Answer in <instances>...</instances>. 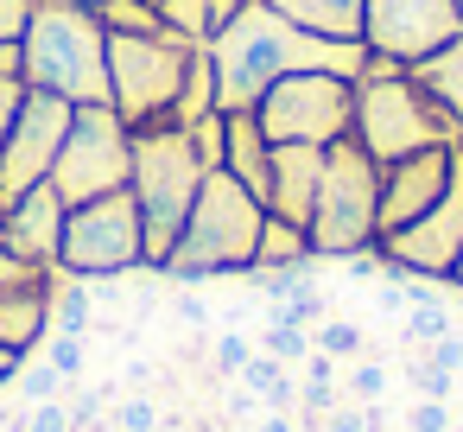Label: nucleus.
<instances>
[{"label": "nucleus", "instance_id": "nucleus-1", "mask_svg": "<svg viewBox=\"0 0 463 432\" xmlns=\"http://www.w3.org/2000/svg\"><path fill=\"white\" fill-rule=\"evenodd\" d=\"M210 64H216V109H254V102H260L279 77H292V71L362 77L368 45L317 39V33L292 26L286 14H273L267 0H241L235 20L210 39Z\"/></svg>", "mask_w": 463, "mask_h": 432}, {"label": "nucleus", "instance_id": "nucleus-2", "mask_svg": "<svg viewBox=\"0 0 463 432\" xmlns=\"http://www.w3.org/2000/svg\"><path fill=\"white\" fill-rule=\"evenodd\" d=\"M260 223H267V204L229 178V172H203V191L165 254V280L178 286H203V280H235V274H254V248H260Z\"/></svg>", "mask_w": 463, "mask_h": 432}, {"label": "nucleus", "instance_id": "nucleus-3", "mask_svg": "<svg viewBox=\"0 0 463 432\" xmlns=\"http://www.w3.org/2000/svg\"><path fill=\"white\" fill-rule=\"evenodd\" d=\"M26 90H52L71 109L109 102V33L83 0H33V20L20 39Z\"/></svg>", "mask_w": 463, "mask_h": 432}, {"label": "nucleus", "instance_id": "nucleus-4", "mask_svg": "<svg viewBox=\"0 0 463 432\" xmlns=\"http://www.w3.org/2000/svg\"><path fill=\"white\" fill-rule=\"evenodd\" d=\"M457 134L463 128L425 96V83L406 64L368 52V64L355 77V128H349V140L374 166H393V159H406L419 147H457Z\"/></svg>", "mask_w": 463, "mask_h": 432}, {"label": "nucleus", "instance_id": "nucleus-5", "mask_svg": "<svg viewBox=\"0 0 463 432\" xmlns=\"http://www.w3.org/2000/svg\"><path fill=\"white\" fill-rule=\"evenodd\" d=\"M203 172H210V166L197 159L191 128L159 121V128H140V134H134V178H128V191H134V204H140L146 267H153V274L165 267V254H172V242H178V229H184V216H191V204H197V191H203Z\"/></svg>", "mask_w": 463, "mask_h": 432}, {"label": "nucleus", "instance_id": "nucleus-6", "mask_svg": "<svg viewBox=\"0 0 463 432\" xmlns=\"http://www.w3.org/2000/svg\"><path fill=\"white\" fill-rule=\"evenodd\" d=\"M305 235H311L317 261H349V254L381 242V166L355 140L324 147V178H317V204H311Z\"/></svg>", "mask_w": 463, "mask_h": 432}, {"label": "nucleus", "instance_id": "nucleus-7", "mask_svg": "<svg viewBox=\"0 0 463 432\" xmlns=\"http://www.w3.org/2000/svg\"><path fill=\"white\" fill-rule=\"evenodd\" d=\"M146 267V229H140V204L134 191H109L90 204H71L64 216V248H58V274L83 280V286H115L128 274Z\"/></svg>", "mask_w": 463, "mask_h": 432}, {"label": "nucleus", "instance_id": "nucleus-8", "mask_svg": "<svg viewBox=\"0 0 463 432\" xmlns=\"http://www.w3.org/2000/svg\"><path fill=\"white\" fill-rule=\"evenodd\" d=\"M191 39L165 33V39H109V109L140 134L178 115L184 96V71H191Z\"/></svg>", "mask_w": 463, "mask_h": 432}, {"label": "nucleus", "instance_id": "nucleus-9", "mask_svg": "<svg viewBox=\"0 0 463 432\" xmlns=\"http://www.w3.org/2000/svg\"><path fill=\"white\" fill-rule=\"evenodd\" d=\"M254 121L273 147H336L355 128V77L292 71L254 102Z\"/></svg>", "mask_w": 463, "mask_h": 432}, {"label": "nucleus", "instance_id": "nucleus-10", "mask_svg": "<svg viewBox=\"0 0 463 432\" xmlns=\"http://www.w3.org/2000/svg\"><path fill=\"white\" fill-rule=\"evenodd\" d=\"M128 178H134V128L109 102L77 109L58 147V166H52V191L64 204H90V197L128 191Z\"/></svg>", "mask_w": 463, "mask_h": 432}, {"label": "nucleus", "instance_id": "nucleus-11", "mask_svg": "<svg viewBox=\"0 0 463 432\" xmlns=\"http://www.w3.org/2000/svg\"><path fill=\"white\" fill-rule=\"evenodd\" d=\"M374 254H381V274H412V280H450V267H457V254H463V153H457V166H450V185H444V197L419 216V223H406V229H387L381 242H374Z\"/></svg>", "mask_w": 463, "mask_h": 432}, {"label": "nucleus", "instance_id": "nucleus-12", "mask_svg": "<svg viewBox=\"0 0 463 432\" xmlns=\"http://www.w3.org/2000/svg\"><path fill=\"white\" fill-rule=\"evenodd\" d=\"M71 115H77V109H71L64 96L26 90V102H20V115H14L7 140H0V210H7L14 197H26L33 185L52 178L58 147H64V134H71Z\"/></svg>", "mask_w": 463, "mask_h": 432}, {"label": "nucleus", "instance_id": "nucleus-13", "mask_svg": "<svg viewBox=\"0 0 463 432\" xmlns=\"http://www.w3.org/2000/svg\"><path fill=\"white\" fill-rule=\"evenodd\" d=\"M450 39H463L457 0H368L362 7V45L406 71L425 64L431 52H444Z\"/></svg>", "mask_w": 463, "mask_h": 432}, {"label": "nucleus", "instance_id": "nucleus-14", "mask_svg": "<svg viewBox=\"0 0 463 432\" xmlns=\"http://www.w3.org/2000/svg\"><path fill=\"white\" fill-rule=\"evenodd\" d=\"M450 166H457V147H419V153L381 166V235L419 223V216L444 197Z\"/></svg>", "mask_w": 463, "mask_h": 432}, {"label": "nucleus", "instance_id": "nucleus-15", "mask_svg": "<svg viewBox=\"0 0 463 432\" xmlns=\"http://www.w3.org/2000/svg\"><path fill=\"white\" fill-rule=\"evenodd\" d=\"M64 216H71V204L52 191V178L45 185H33L26 197H14L7 210H0V248L7 254H20L26 267H58V248H64Z\"/></svg>", "mask_w": 463, "mask_h": 432}, {"label": "nucleus", "instance_id": "nucleus-16", "mask_svg": "<svg viewBox=\"0 0 463 432\" xmlns=\"http://www.w3.org/2000/svg\"><path fill=\"white\" fill-rule=\"evenodd\" d=\"M317 178H324V147H273V185H267V216H286V223L311 229Z\"/></svg>", "mask_w": 463, "mask_h": 432}, {"label": "nucleus", "instance_id": "nucleus-17", "mask_svg": "<svg viewBox=\"0 0 463 432\" xmlns=\"http://www.w3.org/2000/svg\"><path fill=\"white\" fill-rule=\"evenodd\" d=\"M52 331V274L0 286V356H33Z\"/></svg>", "mask_w": 463, "mask_h": 432}, {"label": "nucleus", "instance_id": "nucleus-18", "mask_svg": "<svg viewBox=\"0 0 463 432\" xmlns=\"http://www.w3.org/2000/svg\"><path fill=\"white\" fill-rule=\"evenodd\" d=\"M222 172L241 178V185L267 204V185H273V140L260 134L254 109H222Z\"/></svg>", "mask_w": 463, "mask_h": 432}, {"label": "nucleus", "instance_id": "nucleus-19", "mask_svg": "<svg viewBox=\"0 0 463 432\" xmlns=\"http://www.w3.org/2000/svg\"><path fill=\"white\" fill-rule=\"evenodd\" d=\"M273 14H286L292 26L317 33V39H336V45H362V7L368 0H267Z\"/></svg>", "mask_w": 463, "mask_h": 432}, {"label": "nucleus", "instance_id": "nucleus-20", "mask_svg": "<svg viewBox=\"0 0 463 432\" xmlns=\"http://www.w3.org/2000/svg\"><path fill=\"white\" fill-rule=\"evenodd\" d=\"M235 7H241V0H153V14H159L178 39H191V45H210V39L235 20Z\"/></svg>", "mask_w": 463, "mask_h": 432}, {"label": "nucleus", "instance_id": "nucleus-21", "mask_svg": "<svg viewBox=\"0 0 463 432\" xmlns=\"http://www.w3.org/2000/svg\"><path fill=\"white\" fill-rule=\"evenodd\" d=\"M286 267H317L311 254V235L286 216H267L260 223V248H254V274H286Z\"/></svg>", "mask_w": 463, "mask_h": 432}, {"label": "nucleus", "instance_id": "nucleus-22", "mask_svg": "<svg viewBox=\"0 0 463 432\" xmlns=\"http://www.w3.org/2000/svg\"><path fill=\"white\" fill-rule=\"evenodd\" d=\"M412 77L425 83V96L463 128V39H450L444 52H431L425 64H412Z\"/></svg>", "mask_w": 463, "mask_h": 432}, {"label": "nucleus", "instance_id": "nucleus-23", "mask_svg": "<svg viewBox=\"0 0 463 432\" xmlns=\"http://www.w3.org/2000/svg\"><path fill=\"white\" fill-rule=\"evenodd\" d=\"M96 20H102L109 39H165V33H172V26L153 14V0H102Z\"/></svg>", "mask_w": 463, "mask_h": 432}, {"label": "nucleus", "instance_id": "nucleus-24", "mask_svg": "<svg viewBox=\"0 0 463 432\" xmlns=\"http://www.w3.org/2000/svg\"><path fill=\"white\" fill-rule=\"evenodd\" d=\"M203 115H216V64H210V45H197L191 52V71H184V96H178V128H191V121H203Z\"/></svg>", "mask_w": 463, "mask_h": 432}, {"label": "nucleus", "instance_id": "nucleus-25", "mask_svg": "<svg viewBox=\"0 0 463 432\" xmlns=\"http://www.w3.org/2000/svg\"><path fill=\"white\" fill-rule=\"evenodd\" d=\"M33 356H45L58 375H64V388H83V375H90V337H64V331H45V343L33 350Z\"/></svg>", "mask_w": 463, "mask_h": 432}, {"label": "nucleus", "instance_id": "nucleus-26", "mask_svg": "<svg viewBox=\"0 0 463 432\" xmlns=\"http://www.w3.org/2000/svg\"><path fill=\"white\" fill-rule=\"evenodd\" d=\"M311 343H317L324 356H336V362H355V356L368 350V331H362V324H349V318H324Z\"/></svg>", "mask_w": 463, "mask_h": 432}, {"label": "nucleus", "instance_id": "nucleus-27", "mask_svg": "<svg viewBox=\"0 0 463 432\" xmlns=\"http://www.w3.org/2000/svg\"><path fill=\"white\" fill-rule=\"evenodd\" d=\"M457 324H450V312H444V299H431V305H406V343H438V337H450Z\"/></svg>", "mask_w": 463, "mask_h": 432}, {"label": "nucleus", "instance_id": "nucleus-28", "mask_svg": "<svg viewBox=\"0 0 463 432\" xmlns=\"http://www.w3.org/2000/svg\"><path fill=\"white\" fill-rule=\"evenodd\" d=\"M406 381H412V394H419V400H457V375H450V369H438V362H431L425 350L412 356Z\"/></svg>", "mask_w": 463, "mask_h": 432}, {"label": "nucleus", "instance_id": "nucleus-29", "mask_svg": "<svg viewBox=\"0 0 463 432\" xmlns=\"http://www.w3.org/2000/svg\"><path fill=\"white\" fill-rule=\"evenodd\" d=\"M343 375H349L343 394L362 400V407H374V400L387 394V362H362V356H355V362H343Z\"/></svg>", "mask_w": 463, "mask_h": 432}, {"label": "nucleus", "instance_id": "nucleus-30", "mask_svg": "<svg viewBox=\"0 0 463 432\" xmlns=\"http://www.w3.org/2000/svg\"><path fill=\"white\" fill-rule=\"evenodd\" d=\"M254 350H267V356H279V362H292V369H298V362L311 356V331H292V324H267Z\"/></svg>", "mask_w": 463, "mask_h": 432}, {"label": "nucleus", "instance_id": "nucleus-31", "mask_svg": "<svg viewBox=\"0 0 463 432\" xmlns=\"http://www.w3.org/2000/svg\"><path fill=\"white\" fill-rule=\"evenodd\" d=\"M241 381H248V394H273V388H286L292 381V362H279V356H267V350H254L248 356V369H241Z\"/></svg>", "mask_w": 463, "mask_h": 432}, {"label": "nucleus", "instance_id": "nucleus-32", "mask_svg": "<svg viewBox=\"0 0 463 432\" xmlns=\"http://www.w3.org/2000/svg\"><path fill=\"white\" fill-rule=\"evenodd\" d=\"M14 388H20V400L33 407V400H52V394H64V375H58V369L39 356V362H20V381H14Z\"/></svg>", "mask_w": 463, "mask_h": 432}, {"label": "nucleus", "instance_id": "nucleus-33", "mask_svg": "<svg viewBox=\"0 0 463 432\" xmlns=\"http://www.w3.org/2000/svg\"><path fill=\"white\" fill-rule=\"evenodd\" d=\"M115 426H121V432H159V426H165V413H159V400H153V394H128V400L115 407Z\"/></svg>", "mask_w": 463, "mask_h": 432}, {"label": "nucleus", "instance_id": "nucleus-34", "mask_svg": "<svg viewBox=\"0 0 463 432\" xmlns=\"http://www.w3.org/2000/svg\"><path fill=\"white\" fill-rule=\"evenodd\" d=\"M191 147H197V159H203L210 172H222V109L203 115V121H191Z\"/></svg>", "mask_w": 463, "mask_h": 432}, {"label": "nucleus", "instance_id": "nucleus-35", "mask_svg": "<svg viewBox=\"0 0 463 432\" xmlns=\"http://www.w3.org/2000/svg\"><path fill=\"white\" fill-rule=\"evenodd\" d=\"M406 426L412 432H450V400H412L406 407Z\"/></svg>", "mask_w": 463, "mask_h": 432}, {"label": "nucleus", "instance_id": "nucleus-36", "mask_svg": "<svg viewBox=\"0 0 463 432\" xmlns=\"http://www.w3.org/2000/svg\"><path fill=\"white\" fill-rule=\"evenodd\" d=\"M33 432H77V426H71V400H64V394L33 400Z\"/></svg>", "mask_w": 463, "mask_h": 432}, {"label": "nucleus", "instance_id": "nucleus-37", "mask_svg": "<svg viewBox=\"0 0 463 432\" xmlns=\"http://www.w3.org/2000/svg\"><path fill=\"white\" fill-rule=\"evenodd\" d=\"M33 20V0H0V45H20Z\"/></svg>", "mask_w": 463, "mask_h": 432}, {"label": "nucleus", "instance_id": "nucleus-38", "mask_svg": "<svg viewBox=\"0 0 463 432\" xmlns=\"http://www.w3.org/2000/svg\"><path fill=\"white\" fill-rule=\"evenodd\" d=\"M248 356H254V343H248V337H235V331H229V337H216V369L241 375V369H248Z\"/></svg>", "mask_w": 463, "mask_h": 432}, {"label": "nucleus", "instance_id": "nucleus-39", "mask_svg": "<svg viewBox=\"0 0 463 432\" xmlns=\"http://www.w3.org/2000/svg\"><path fill=\"white\" fill-rule=\"evenodd\" d=\"M20 102H26V77H0V140H7V128H14V115H20Z\"/></svg>", "mask_w": 463, "mask_h": 432}, {"label": "nucleus", "instance_id": "nucleus-40", "mask_svg": "<svg viewBox=\"0 0 463 432\" xmlns=\"http://www.w3.org/2000/svg\"><path fill=\"white\" fill-rule=\"evenodd\" d=\"M425 356H431L438 369H450V375H457V369H463V337L450 331V337H438V343H425Z\"/></svg>", "mask_w": 463, "mask_h": 432}, {"label": "nucleus", "instance_id": "nucleus-41", "mask_svg": "<svg viewBox=\"0 0 463 432\" xmlns=\"http://www.w3.org/2000/svg\"><path fill=\"white\" fill-rule=\"evenodd\" d=\"M39 274H45V267H26L20 254L0 248V286H26V280H39ZM52 274H58V267H52Z\"/></svg>", "mask_w": 463, "mask_h": 432}, {"label": "nucleus", "instance_id": "nucleus-42", "mask_svg": "<svg viewBox=\"0 0 463 432\" xmlns=\"http://www.w3.org/2000/svg\"><path fill=\"white\" fill-rule=\"evenodd\" d=\"M298 369H305V381H336V375H343V362H336V356H324L317 343H311V356H305Z\"/></svg>", "mask_w": 463, "mask_h": 432}, {"label": "nucleus", "instance_id": "nucleus-43", "mask_svg": "<svg viewBox=\"0 0 463 432\" xmlns=\"http://www.w3.org/2000/svg\"><path fill=\"white\" fill-rule=\"evenodd\" d=\"M203 318H210V305L197 299V286H184V293H178V324H191V331H203Z\"/></svg>", "mask_w": 463, "mask_h": 432}, {"label": "nucleus", "instance_id": "nucleus-44", "mask_svg": "<svg viewBox=\"0 0 463 432\" xmlns=\"http://www.w3.org/2000/svg\"><path fill=\"white\" fill-rule=\"evenodd\" d=\"M254 432H298V413H273V407H267V413L254 419Z\"/></svg>", "mask_w": 463, "mask_h": 432}, {"label": "nucleus", "instance_id": "nucleus-45", "mask_svg": "<svg viewBox=\"0 0 463 432\" xmlns=\"http://www.w3.org/2000/svg\"><path fill=\"white\" fill-rule=\"evenodd\" d=\"M146 375H153V362H146V356H134V362H128V375H121V381H128V388H134V394H140V388H146Z\"/></svg>", "mask_w": 463, "mask_h": 432}, {"label": "nucleus", "instance_id": "nucleus-46", "mask_svg": "<svg viewBox=\"0 0 463 432\" xmlns=\"http://www.w3.org/2000/svg\"><path fill=\"white\" fill-rule=\"evenodd\" d=\"M20 362H26V356H0V394H7V388L20 381Z\"/></svg>", "mask_w": 463, "mask_h": 432}, {"label": "nucleus", "instance_id": "nucleus-47", "mask_svg": "<svg viewBox=\"0 0 463 432\" xmlns=\"http://www.w3.org/2000/svg\"><path fill=\"white\" fill-rule=\"evenodd\" d=\"M0 77H20V45H0Z\"/></svg>", "mask_w": 463, "mask_h": 432}, {"label": "nucleus", "instance_id": "nucleus-48", "mask_svg": "<svg viewBox=\"0 0 463 432\" xmlns=\"http://www.w3.org/2000/svg\"><path fill=\"white\" fill-rule=\"evenodd\" d=\"M444 286H450V293L463 299V254H457V267H450V280H444Z\"/></svg>", "mask_w": 463, "mask_h": 432}, {"label": "nucleus", "instance_id": "nucleus-49", "mask_svg": "<svg viewBox=\"0 0 463 432\" xmlns=\"http://www.w3.org/2000/svg\"><path fill=\"white\" fill-rule=\"evenodd\" d=\"M450 419H457V426H463V388H457V400H450Z\"/></svg>", "mask_w": 463, "mask_h": 432}, {"label": "nucleus", "instance_id": "nucleus-50", "mask_svg": "<svg viewBox=\"0 0 463 432\" xmlns=\"http://www.w3.org/2000/svg\"><path fill=\"white\" fill-rule=\"evenodd\" d=\"M83 7H102V0H83Z\"/></svg>", "mask_w": 463, "mask_h": 432}, {"label": "nucleus", "instance_id": "nucleus-51", "mask_svg": "<svg viewBox=\"0 0 463 432\" xmlns=\"http://www.w3.org/2000/svg\"><path fill=\"white\" fill-rule=\"evenodd\" d=\"M450 432H463V426H457V419H450Z\"/></svg>", "mask_w": 463, "mask_h": 432}, {"label": "nucleus", "instance_id": "nucleus-52", "mask_svg": "<svg viewBox=\"0 0 463 432\" xmlns=\"http://www.w3.org/2000/svg\"><path fill=\"white\" fill-rule=\"evenodd\" d=\"M457 388H463V369H457Z\"/></svg>", "mask_w": 463, "mask_h": 432}, {"label": "nucleus", "instance_id": "nucleus-53", "mask_svg": "<svg viewBox=\"0 0 463 432\" xmlns=\"http://www.w3.org/2000/svg\"><path fill=\"white\" fill-rule=\"evenodd\" d=\"M457 153H463V134H457Z\"/></svg>", "mask_w": 463, "mask_h": 432}, {"label": "nucleus", "instance_id": "nucleus-54", "mask_svg": "<svg viewBox=\"0 0 463 432\" xmlns=\"http://www.w3.org/2000/svg\"><path fill=\"white\" fill-rule=\"evenodd\" d=\"M457 14H463V0H457Z\"/></svg>", "mask_w": 463, "mask_h": 432}, {"label": "nucleus", "instance_id": "nucleus-55", "mask_svg": "<svg viewBox=\"0 0 463 432\" xmlns=\"http://www.w3.org/2000/svg\"><path fill=\"white\" fill-rule=\"evenodd\" d=\"M241 432H254V426H241Z\"/></svg>", "mask_w": 463, "mask_h": 432}]
</instances>
